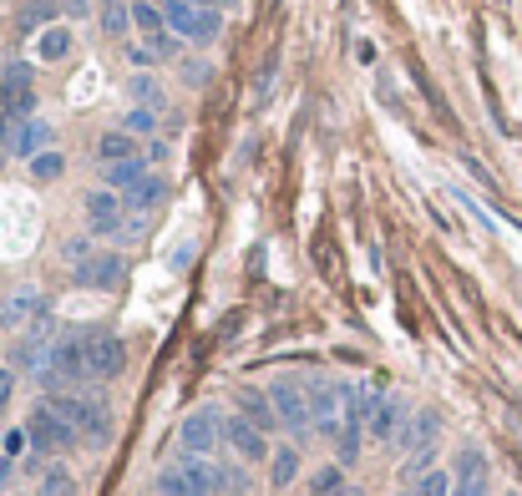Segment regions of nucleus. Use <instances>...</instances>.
<instances>
[{
    "label": "nucleus",
    "instance_id": "16",
    "mask_svg": "<svg viewBox=\"0 0 522 496\" xmlns=\"http://www.w3.org/2000/svg\"><path fill=\"white\" fill-rule=\"evenodd\" d=\"M153 173V162H147L142 152L137 157H122V162H102V188H112V193H127L137 178H147Z\"/></svg>",
    "mask_w": 522,
    "mask_h": 496
},
{
    "label": "nucleus",
    "instance_id": "30",
    "mask_svg": "<svg viewBox=\"0 0 522 496\" xmlns=\"http://www.w3.org/2000/svg\"><path fill=\"white\" fill-rule=\"evenodd\" d=\"M147 51H153L158 61H178V56H183V36H173V31H158V36H147Z\"/></svg>",
    "mask_w": 522,
    "mask_h": 496
},
{
    "label": "nucleus",
    "instance_id": "41",
    "mask_svg": "<svg viewBox=\"0 0 522 496\" xmlns=\"http://www.w3.org/2000/svg\"><path fill=\"white\" fill-rule=\"evenodd\" d=\"M188 6H203V11H218V0H188Z\"/></svg>",
    "mask_w": 522,
    "mask_h": 496
},
{
    "label": "nucleus",
    "instance_id": "37",
    "mask_svg": "<svg viewBox=\"0 0 522 496\" xmlns=\"http://www.w3.org/2000/svg\"><path fill=\"white\" fill-rule=\"evenodd\" d=\"M11 395H16V370H11V365H0V416H6Z\"/></svg>",
    "mask_w": 522,
    "mask_h": 496
},
{
    "label": "nucleus",
    "instance_id": "44",
    "mask_svg": "<svg viewBox=\"0 0 522 496\" xmlns=\"http://www.w3.org/2000/svg\"><path fill=\"white\" fill-rule=\"evenodd\" d=\"M158 496H163V491H158Z\"/></svg>",
    "mask_w": 522,
    "mask_h": 496
},
{
    "label": "nucleus",
    "instance_id": "40",
    "mask_svg": "<svg viewBox=\"0 0 522 496\" xmlns=\"http://www.w3.org/2000/svg\"><path fill=\"white\" fill-rule=\"evenodd\" d=\"M127 56H132L137 66H153V61H158V56H153V51H147V46H127Z\"/></svg>",
    "mask_w": 522,
    "mask_h": 496
},
{
    "label": "nucleus",
    "instance_id": "19",
    "mask_svg": "<svg viewBox=\"0 0 522 496\" xmlns=\"http://www.w3.org/2000/svg\"><path fill=\"white\" fill-rule=\"evenodd\" d=\"M31 314H46L41 309V294L36 289H16L6 304H0V324H6V329H16V324H26Z\"/></svg>",
    "mask_w": 522,
    "mask_h": 496
},
{
    "label": "nucleus",
    "instance_id": "18",
    "mask_svg": "<svg viewBox=\"0 0 522 496\" xmlns=\"http://www.w3.org/2000/svg\"><path fill=\"white\" fill-rule=\"evenodd\" d=\"M239 410H244V421H254L264 436L269 431H279V416H274V400H269V390H239Z\"/></svg>",
    "mask_w": 522,
    "mask_h": 496
},
{
    "label": "nucleus",
    "instance_id": "29",
    "mask_svg": "<svg viewBox=\"0 0 522 496\" xmlns=\"http://www.w3.org/2000/svg\"><path fill=\"white\" fill-rule=\"evenodd\" d=\"M61 173H66V157H61V152L31 157V178H36V183H51V178H61Z\"/></svg>",
    "mask_w": 522,
    "mask_h": 496
},
{
    "label": "nucleus",
    "instance_id": "34",
    "mask_svg": "<svg viewBox=\"0 0 522 496\" xmlns=\"http://www.w3.org/2000/svg\"><path fill=\"white\" fill-rule=\"evenodd\" d=\"M208 76H213L208 61H188V66H183V81H188V87H208Z\"/></svg>",
    "mask_w": 522,
    "mask_h": 496
},
{
    "label": "nucleus",
    "instance_id": "33",
    "mask_svg": "<svg viewBox=\"0 0 522 496\" xmlns=\"http://www.w3.org/2000/svg\"><path fill=\"white\" fill-rule=\"evenodd\" d=\"M340 486H345V476H340V466H325V471L315 476V491H320V496H335Z\"/></svg>",
    "mask_w": 522,
    "mask_h": 496
},
{
    "label": "nucleus",
    "instance_id": "20",
    "mask_svg": "<svg viewBox=\"0 0 522 496\" xmlns=\"http://www.w3.org/2000/svg\"><path fill=\"white\" fill-rule=\"evenodd\" d=\"M127 97H132L137 107H153V112H163V102H168L153 71H137V76H127Z\"/></svg>",
    "mask_w": 522,
    "mask_h": 496
},
{
    "label": "nucleus",
    "instance_id": "17",
    "mask_svg": "<svg viewBox=\"0 0 522 496\" xmlns=\"http://www.w3.org/2000/svg\"><path fill=\"white\" fill-rule=\"evenodd\" d=\"M56 16H61V0H21L16 6V31L21 36L46 31V26H56Z\"/></svg>",
    "mask_w": 522,
    "mask_h": 496
},
{
    "label": "nucleus",
    "instance_id": "8",
    "mask_svg": "<svg viewBox=\"0 0 522 496\" xmlns=\"http://www.w3.org/2000/svg\"><path fill=\"white\" fill-rule=\"evenodd\" d=\"M406 421H411V405H406L401 395H381V405L370 410L365 431H370V441H396Z\"/></svg>",
    "mask_w": 522,
    "mask_h": 496
},
{
    "label": "nucleus",
    "instance_id": "36",
    "mask_svg": "<svg viewBox=\"0 0 522 496\" xmlns=\"http://www.w3.org/2000/svg\"><path fill=\"white\" fill-rule=\"evenodd\" d=\"M97 11V0H61V16L66 21H82V16H92Z\"/></svg>",
    "mask_w": 522,
    "mask_h": 496
},
{
    "label": "nucleus",
    "instance_id": "21",
    "mask_svg": "<svg viewBox=\"0 0 522 496\" xmlns=\"http://www.w3.org/2000/svg\"><path fill=\"white\" fill-rule=\"evenodd\" d=\"M213 466H218V491H223V496H249L254 476H249L244 461H213Z\"/></svg>",
    "mask_w": 522,
    "mask_h": 496
},
{
    "label": "nucleus",
    "instance_id": "42",
    "mask_svg": "<svg viewBox=\"0 0 522 496\" xmlns=\"http://www.w3.org/2000/svg\"><path fill=\"white\" fill-rule=\"evenodd\" d=\"M239 6V0H218V11H234Z\"/></svg>",
    "mask_w": 522,
    "mask_h": 496
},
{
    "label": "nucleus",
    "instance_id": "35",
    "mask_svg": "<svg viewBox=\"0 0 522 496\" xmlns=\"http://www.w3.org/2000/svg\"><path fill=\"white\" fill-rule=\"evenodd\" d=\"M31 446V436H26V426L21 431H6V436H0V451H6V456H21Z\"/></svg>",
    "mask_w": 522,
    "mask_h": 496
},
{
    "label": "nucleus",
    "instance_id": "43",
    "mask_svg": "<svg viewBox=\"0 0 522 496\" xmlns=\"http://www.w3.org/2000/svg\"><path fill=\"white\" fill-rule=\"evenodd\" d=\"M0 491H6V486H0Z\"/></svg>",
    "mask_w": 522,
    "mask_h": 496
},
{
    "label": "nucleus",
    "instance_id": "10",
    "mask_svg": "<svg viewBox=\"0 0 522 496\" xmlns=\"http://www.w3.org/2000/svg\"><path fill=\"white\" fill-rule=\"evenodd\" d=\"M452 496H487V456L477 446H467L457 456V471H452Z\"/></svg>",
    "mask_w": 522,
    "mask_h": 496
},
{
    "label": "nucleus",
    "instance_id": "2",
    "mask_svg": "<svg viewBox=\"0 0 522 496\" xmlns=\"http://www.w3.org/2000/svg\"><path fill=\"white\" fill-rule=\"evenodd\" d=\"M163 16H168V31L193 46H208L223 31V11H203V6H188V0H163Z\"/></svg>",
    "mask_w": 522,
    "mask_h": 496
},
{
    "label": "nucleus",
    "instance_id": "7",
    "mask_svg": "<svg viewBox=\"0 0 522 496\" xmlns=\"http://www.w3.org/2000/svg\"><path fill=\"white\" fill-rule=\"evenodd\" d=\"M87 223L97 238H117L122 233V193H112V188L87 193Z\"/></svg>",
    "mask_w": 522,
    "mask_h": 496
},
{
    "label": "nucleus",
    "instance_id": "38",
    "mask_svg": "<svg viewBox=\"0 0 522 496\" xmlns=\"http://www.w3.org/2000/svg\"><path fill=\"white\" fill-rule=\"evenodd\" d=\"M82 254H92V238H71V243H66V259L82 264Z\"/></svg>",
    "mask_w": 522,
    "mask_h": 496
},
{
    "label": "nucleus",
    "instance_id": "12",
    "mask_svg": "<svg viewBox=\"0 0 522 496\" xmlns=\"http://www.w3.org/2000/svg\"><path fill=\"white\" fill-rule=\"evenodd\" d=\"M122 269H127L122 254H92V259L77 264V284H87V289H117Z\"/></svg>",
    "mask_w": 522,
    "mask_h": 496
},
{
    "label": "nucleus",
    "instance_id": "27",
    "mask_svg": "<svg viewBox=\"0 0 522 496\" xmlns=\"http://www.w3.org/2000/svg\"><path fill=\"white\" fill-rule=\"evenodd\" d=\"M36 496H77V481H71V471H61V466H46L41 481H36Z\"/></svg>",
    "mask_w": 522,
    "mask_h": 496
},
{
    "label": "nucleus",
    "instance_id": "28",
    "mask_svg": "<svg viewBox=\"0 0 522 496\" xmlns=\"http://www.w3.org/2000/svg\"><path fill=\"white\" fill-rule=\"evenodd\" d=\"M122 132H132V137H153V132H158V112H153V107H132V112L122 117Z\"/></svg>",
    "mask_w": 522,
    "mask_h": 496
},
{
    "label": "nucleus",
    "instance_id": "5",
    "mask_svg": "<svg viewBox=\"0 0 522 496\" xmlns=\"http://www.w3.org/2000/svg\"><path fill=\"white\" fill-rule=\"evenodd\" d=\"M178 441H183V451H193V456H213V451L223 446V410H218V405L193 410V416L183 421V431H178Z\"/></svg>",
    "mask_w": 522,
    "mask_h": 496
},
{
    "label": "nucleus",
    "instance_id": "3",
    "mask_svg": "<svg viewBox=\"0 0 522 496\" xmlns=\"http://www.w3.org/2000/svg\"><path fill=\"white\" fill-rule=\"evenodd\" d=\"M269 400H274V416H279V426H289L294 436H305V431H315V421H310V395H305V380H274L269 385Z\"/></svg>",
    "mask_w": 522,
    "mask_h": 496
},
{
    "label": "nucleus",
    "instance_id": "39",
    "mask_svg": "<svg viewBox=\"0 0 522 496\" xmlns=\"http://www.w3.org/2000/svg\"><path fill=\"white\" fill-rule=\"evenodd\" d=\"M142 157L158 168V162H168V142H147V152H142Z\"/></svg>",
    "mask_w": 522,
    "mask_h": 496
},
{
    "label": "nucleus",
    "instance_id": "11",
    "mask_svg": "<svg viewBox=\"0 0 522 496\" xmlns=\"http://www.w3.org/2000/svg\"><path fill=\"white\" fill-rule=\"evenodd\" d=\"M51 137H56V132H51L46 117H26L21 127H11V157H26V162H31V157H41V152L51 147Z\"/></svg>",
    "mask_w": 522,
    "mask_h": 496
},
{
    "label": "nucleus",
    "instance_id": "32",
    "mask_svg": "<svg viewBox=\"0 0 522 496\" xmlns=\"http://www.w3.org/2000/svg\"><path fill=\"white\" fill-rule=\"evenodd\" d=\"M431 461H436V446L411 451V456H406V466H401V486H406V481H416V476H426V471H431Z\"/></svg>",
    "mask_w": 522,
    "mask_h": 496
},
{
    "label": "nucleus",
    "instance_id": "25",
    "mask_svg": "<svg viewBox=\"0 0 522 496\" xmlns=\"http://www.w3.org/2000/svg\"><path fill=\"white\" fill-rule=\"evenodd\" d=\"M132 6V26L142 31V36H158V31H168V16H163V6H153V0H127Z\"/></svg>",
    "mask_w": 522,
    "mask_h": 496
},
{
    "label": "nucleus",
    "instance_id": "14",
    "mask_svg": "<svg viewBox=\"0 0 522 496\" xmlns=\"http://www.w3.org/2000/svg\"><path fill=\"white\" fill-rule=\"evenodd\" d=\"M173 466L183 471V481L193 486V496H218V466H213V456H193V451H183Z\"/></svg>",
    "mask_w": 522,
    "mask_h": 496
},
{
    "label": "nucleus",
    "instance_id": "24",
    "mask_svg": "<svg viewBox=\"0 0 522 496\" xmlns=\"http://www.w3.org/2000/svg\"><path fill=\"white\" fill-rule=\"evenodd\" d=\"M401 496H452V471H441V466H431L426 476H416V481H406V486H401Z\"/></svg>",
    "mask_w": 522,
    "mask_h": 496
},
{
    "label": "nucleus",
    "instance_id": "26",
    "mask_svg": "<svg viewBox=\"0 0 522 496\" xmlns=\"http://www.w3.org/2000/svg\"><path fill=\"white\" fill-rule=\"evenodd\" d=\"M269 461H274V471H269V481H274V486H289L294 476H300V451H294V446L269 451Z\"/></svg>",
    "mask_w": 522,
    "mask_h": 496
},
{
    "label": "nucleus",
    "instance_id": "6",
    "mask_svg": "<svg viewBox=\"0 0 522 496\" xmlns=\"http://www.w3.org/2000/svg\"><path fill=\"white\" fill-rule=\"evenodd\" d=\"M122 370H127V345H122L117 335H92V340H87V380L107 385V380H117Z\"/></svg>",
    "mask_w": 522,
    "mask_h": 496
},
{
    "label": "nucleus",
    "instance_id": "22",
    "mask_svg": "<svg viewBox=\"0 0 522 496\" xmlns=\"http://www.w3.org/2000/svg\"><path fill=\"white\" fill-rule=\"evenodd\" d=\"M36 56L41 61H61V56H71V26H46L41 36H36Z\"/></svg>",
    "mask_w": 522,
    "mask_h": 496
},
{
    "label": "nucleus",
    "instance_id": "13",
    "mask_svg": "<svg viewBox=\"0 0 522 496\" xmlns=\"http://www.w3.org/2000/svg\"><path fill=\"white\" fill-rule=\"evenodd\" d=\"M163 198H168V178H163V173H147V178H137V183L122 193V213H153Z\"/></svg>",
    "mask_w": 522,
    "mask_h": 496
},
{
    "label": "nucleus",
    "instance_id": "9",
    "mask_svg": "<svg viewBox=\"0 0 522 496\" xmlns=\"http://www.w3.org/2000/svg\"><path fill=\"white\" fill-rule=\"evenodd\" d=\"M223 441L234 446V456H239L244 466H254V461H269V436H264L254 421H223Z\"/></svg>",
    "mask_w": 522,
    "mask_h": 496
},
{
    "label": "nucleus",
    "instance_id": "31",
    "mask_svg": "<svg viewBox=\"0 0 522 496\" xmlns=\"http://www.w3.org/2000/svg\"><path fill=\"white\" fill-rule=\"evenodd\" d=\"M0 92H31V66L11 61L6 71H0Z\"/></svg>",
    "mask_w": 522,
    "mask_h": 496
},
{
    "label": "nucleus",
    "instance_id": "23",
    "mask_svg": "<svg viewBox=\"0 0 522 496\" xmlns=\"http://www.w3.org/2000/svg\"><path fill=\"white\" fill-rule=\"evenodd\" d=\"M97 157H102V162L137 157V137H132V132H122V127H112V132H102V137H97Z\"/></svg>",
    "mask_w": 522,
    "mask_h": 496
},
{
    "label": "nucleus",
    "instance_id": "1",
    "mask_svg": "<svg viewBox=\"0 0 522 496\" xmlns=\"http://www.w3.org/2000/svg\"><path fill=\"white\" fill-rule=\"evenodd\" d=\"M26 436H31L36 456H61V451H71V446L82 441V431H77V426H66L46 400H41V405L31 410V416H26Z\"/></svg>",
    "mask_w": 522,
    "mask_h": 496
},
{
    "label": "nucleus",
    "instance_id": "4",
    "mask_svg": "<svg viewBox=\"0 0 522 496\" xmlns=\"http://www.w3.org/2000/svg\"><path fill=\"white\" fill-rule=\"evenodd\" d=\"M305 395H310V421H315V431L320 436H335L345 426V385L340 380H310Z\"/></svg>",
    "mask_w": 522,
    "mask_h": 496
},
{
    "label": "nucleus",
    "instance_id": "15",
    "mask_svg": "<svg viewBox=\"0 0 522 496\" xmlns=\"http://www.w3.org/2000/svg\"><path fill=\"white\" fill-rule=\"evenodd\" d=\"M436 436H441V416H436V410H421L416 421H406V426H401L396 446L411 456V451H426V446H436Z\"/></svg>",
    "mask_w": 522,
    "mask_h": 496
}]
</instances>
